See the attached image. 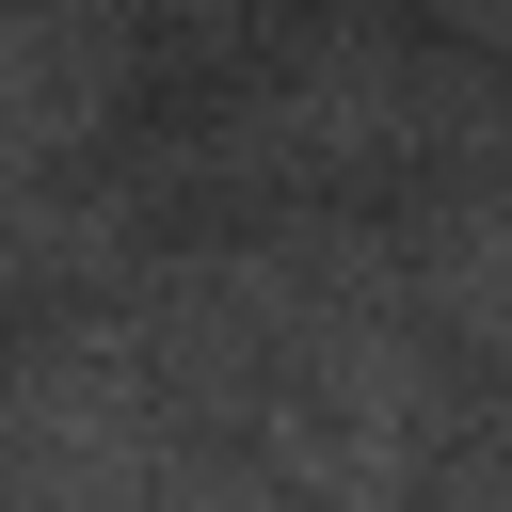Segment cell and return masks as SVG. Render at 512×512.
Masks as SVG:
<instances>
[{
  "instance_id": "6da1fadb",
  "label": "cell",
  "mask_w": 512,
  "mask_h": 512,
  "mask_svg": "<svg viewBox=\"0 0 512 512\" xmlns=\"http://www.w3.org/2000/svg\"><path fill=\"white\" fill-rule=\"evenodd\" d=\"M16 512H288L256 464H208V448H144V464H96V480H16Z\"/></svg>"
}]
</instances>
